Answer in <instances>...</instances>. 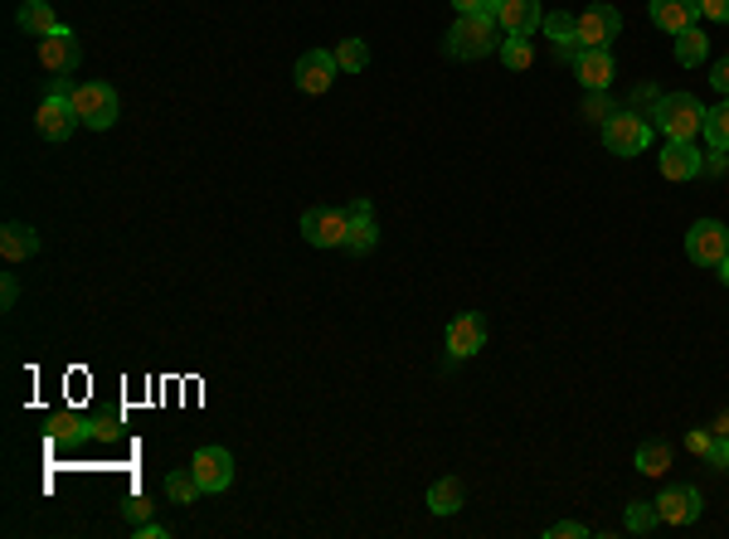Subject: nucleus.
Listing matches in <instances>:
<instances>
[{"mask_svg":"<svg viewBox=\"0 0 729 539\" xmlns=\"http://www.w3.org/2000/svg\"><path fill=\"white\" fill-rule=\"evenodd\" d=\"M583 535H589V525H579V520H560L545 530V539H583Z\"/></svg>","mask_w":729,"mask_h":539,"instance_id":"obj_33","label":"nucleus"},{"mask_svg":"<svg viewBox=\"0 0 729 539\" xmlns=\"http://www.w3.org/2000/svg\"><path fill=\"white\" fill-rule=\"evenodd\" d=\"M710 84H715V88H720L725 98H729V59H725V63H715V69H710Z\"/></svg>","mask_w":729,"mask_h":539,"instance_id":"obj_40","label":"nucleus"},{"mask_svg":"<svg viewBox=\"0 0 729 539\" xmlns=\"http://www.w3.org/2000/svg\"><path fill=\"white\" fill-rule=\"evenodd\" d=\"M545 39H554V59H579V35H574V16L569 10H554V16H545Z\"/></svg>","mask_w":729,"mask_h":539,"instance_id":"obj_20","label":"nucleus"},{"mask_svg":"<svg viewBox=\"0 0 729 539\" xmlns=\"http://www.w3.org/2000/svg\"><path fill=\"white\" fill-rule=\"evenodd\" d=\"M336 53L331 49H307L297 59V92H307V98H322V92L336 84Z\"/></svg>","mask_w":729,"mask_h":539,"instance_id":"obj_11","label":"nucleus"},{"mask_svg":"<svg viewBox=\"0 0 729 539\" xmlns=\"http://www.w3.org/2000/svg\"><path fill=\"white\" fill-rule=\"evenodd\" d=\"M476 350H486V321L476 312H462L447 321V355L453 360H472Z\"/></svg>","mask_w":729,"mask_h":539,"instance_id":"obj_13","label":"nucleus"},{"mask_svg":"<svg viewBox=\"0 0 729 539\" xmlns=\"http://www.w3.org/2000/svg\"><path fill=\"white\" fill-rule=\"evenodd\" d=\"M657 510H661V525H691V520H700L706 501H700L696 487H667L657 496Z\"/></svg>","mask_w":729,"mask_h":539,"instance_id":"obj_15","label":"nucleus"},{"mask_svg":"<svg viewBox=\"0 0 729 539\" xmlns=\"http://www.w3.org/2000/svg\"><path fill=\"white\" fill-rule=\"evenodd\" d=\"M603 146L613 156H642L647 146H652V122H647L642 112H632V107H618L603 122Z\"/></svg>","mask_w":729,"mask_h":539,"instance_id":"obj_3","label":"nucleus"},{"mask_svg":"<svg viewBox=\"0 0 729 539\" xmlns=\"http://www.w3.org/2000/svg\"><path fill=\"white\" fill-rule=\"evenodd\" d=\"M331 53H336V69H341V74H365V69H370L365 39H341V45L331 49Z\"/></svg>","mask_w":729,"mask_h":539,"instance_id":"obj_27","label":"nucleus"},{"mask_svg":"<svg viewBox=\"0 0 729 539\" xmlns=\"http://www.w3.org/2000/svg\"><path fill=\"white\" fill-rule=\"evenodd\" d=\"M725 471H729V462H725Z\"/></svg>","mask_w":729,"mask_h":539,"instance_id":"obj_44","label":"nucleus"},{"mask_svg":"<svg viewBox=\"0 0 729 539\" xmlns=\"http://www.w3.org/2000/svg\"><path fill=\"white\" fill-rule=\"evenodd\" d=\"M501 63H506V69L511 74H525L530 69V63H535V49H530V39H515V35H506V39H501Z\"/></svg>","mask_w":729,"mask_h":539,"instance_id":"obj_28","label":"nucleus"},{"mask_svg":"<svg viewBox=\"0 0 729 539\" xmlns=\"http://www.w3.org/2000/svg\"><path fill=\"white\" fill-rule=\"evenodd\" d=\"M35 53H39V69H45L49 78H73L78 63H83V49H78V35L69 30V24H59L55 35L39 39Z\"/></svg>","mask_w":729,"mask_h":539,"instance_id":"obj_5","label":"nucleus"},{"mask_svg":"<svg viewBox=\"0 0 729 539\" xmlns=\"http://www.w3.org/2000/svg\"><path fill=\"white\" fill-rule=\"evenodd\" d=\"M700 137L715 151H729V98L720 107H706V127H700Z\"/></svg>","mask_w":729,"mask_h":539,"instance_id":"obj_23","label":"nucleus"},{"mask_svg":"<svg viewBox=\"0 0 729 539\" xmlns=\"http://www.w3.org/2000/svg\"><path fill=\"white\" fill-rule=\"evenodd\" d=\"M351 234H346V253H370L380 244V224H375V205L370 199H351Z\"/></svg>","mask_w":729,"mask_h":539,"instance_id":"obj_18","label":"nucleus"},{"mask_svg":"<svg viewBox=\"0 0 729 539\" xmlns=\"http://www.w3.org/2000/svg\"><path fill=\"white\" fill-rule=\"evenodd\" d=\"M190 471H195V481L205 487V496H224L234 487V457L224 448H200L190 457Z\"/></svg>","mask_w":729,"mask_h":539,"instance_id":"obj_10","label":"nucleus"},{"mask_svg":"<svg viewBox=\"0 0 729 539\" xmlns=\"http://www.w3.org/2000/svg\"><path fill=\"white\" fill-rule=\"evenodd\" d=\"M496 16H486V10H476V16H457V24L447 30V53L453 59H486V53L501 49L496 39Z\"/></svg>","mask_w":729,"mask_h":539,"instance_id":"obj_2","label":"nucleus"},{"mask_svg":"<svg viewBox=\"0 0 729 539\" xmlns=\"http://www.w3.org/2000/svg\"><path fill=\"white\" fill-rule=\"evenodd\" d=\"M700 16L729 24V0H700Z\"/></svg>","mask_w":729,"mask_h":539,"instance_id":"obj_35","label":"nucleus"},{"mask_svg":"<svg viewBox=\"0 0 729 539\" xmlns=\"http://www.w3.org/2000/svg\"><path fill=\"white\" fill-rule=\"evenodd\" d=\"M346 234H351V214L336 209V205H312L302 209V238L312 248H346Z\"/></svg>","mask_w":729,"mask_h":539,"instance_id":"obj_4","label":"nucleus"},{"mask_svg":"<svg viewBox=\"0 0 729 539\" xmlns=\"http://www.w3.org/2000/svg\"><path fill=\"white\" fill-rule=\"evenodd\" d=\"M652 127L667 131L671 141H696V131L706 127V107L691 92H661V102L652 107Z\"/></svg>","mask_w":729,"mask_h":539,"instance_id":"obj_1","label":"nucleus"},{"mask_svg":"<svg viewBox=\"0 0 729 539\" xmlns=\"http://www.w3.org/2000/svg\"><path fill=\"white\" fill-rule=\"evenodd\" d=\"M166 496H170L176 506H190L195 496H205V487L195 481V471L185 467V471H170V477H166Z\"/></svg>","mask_w":729,"mask_h":539,"instance_id":"obj_29","label":"nucleus"},{"mask_svg":"<svg viewBox=\"0 0 729 539\" xmlns=\"http://www.w3.org/2000/svg\"><path fill=\"white\" fill-rule=\"evenodd\" d=\"M710 59V39L700 35V30H686V35H676V63L681 69H696V63H706Z\"/></svg>","mask_w":729,"mask_h":539,"instance_id":"obj_24","label":"nucleus"},{"mask_svg":"<svg viewBox=\"0 0 729 539\" xmlns=\"http://www.w3.org/2000/svg\"><path fill=\"white\" fill-rule=\"evenodd\" d=\"M55 438H59V442L102 438V423H88V418H78V413H59V418H55Z\"/></svg>","mask_w":729,"mask_h":539,"instance_id":"obj_26","label":"nucleus"},{"mask_svg":"<svg viewBox=\"0 0 729 539\" xmlns=\"http://www.w3.org/2000/svg\"><path fill=\"white\" fill-rule=\"evenodd\" d=\"M574 35H579V49H608L622 35V16L613 6H589L574 16Z\"/></svg>","mask_w":729,"mask_h":539,"instance_id":"obj_9","label":"nucleus"},{"mask_svg":"<svg viewBox=\"0 0 729 539\" xmlns=\"http://www.w3.org/2000/svg\"><path fill=\"white\" fill-rule=\"evenodd\" d=\"M710 428H715V433H720V438H729V413H720V418H715Z\"/></svg>","mask_w":729,"mask_h":539,"instance_id":"obj_42","label":"nucleus"},{"mask_svg":"<svg viewBox=\"0 0 729 539\" xmlns=\"http://www.w3.org/2000/svg\"><path fill=\"white\" fill-rule=\"evenodd\" d=\"M618 112V107L613 102H608V92L603 88H593V92H583V117H589V122H608V117H613Z\"/></svg>","mask_w":729,"mask_h":539,"instance_id":"obj_31","label":"nucleus"},{"mask_svg":"<svg viewBox=\"0 0 729 539\" xmlns=\"http://www.w3.org/2000/svg\"><path fill=\"white\" fill-rule=\"evenodd\" d=\"M661 525L657 501H628V535H652Z\"/></svg>","mask_w":729,"mask_h":539,"instance_id":"obj_30","label":"nucleus"},{"mask_svg":"<svg viewBox=\"0 0 729 539\" xmlns=\"http://www.w3.org/2000/svg\"><path fill=\"white\" fill-rule=\"evenodd\" d=\"M83 127V117H78L73 98H63V92H45V102L35 107V131L45 141H69L73 131Z\"/></svg>","mask_w":729,"mask_h":539,"instance_id":"obj_6","label":"nucleus"},{"mask_svg":"<svg viewBox=\"0 0 729 539\" xmlns=\"http://www.w3.org/2000/svg\"><path fill=\"white\" fill-rule=\"evenodd\" d=\"M686 448H691V457L706 462L710 448H715V428H691V433H686Z\"/></svg>","mask_w":729,"mask_h":539,"instance_id":"obj_32","label":"nucleus"},{"mask_svg":"<svg viewBox=\"0 0 729 539\" xmlns=\"http://www.w3.org/2000/svg\"><path fill=\"white\" fill-rule=\"evenodd\" d=\"M35 253H39V234L30 224H20V219L0 224V258L6 263H30Z\"/></svg>","mask_w":729,"mask_h":539,"instance_id":"obj_19","label":"nucleus"},{"mask_svg":"<svg viewBox=\"0 0 729 539\" xmlns=\"http://www.w3.org/2000/svg\"><path fill=\"white\" fill-rule=\"evenodd\" d=\"M574 78L583 84V92L608 88V84H613V78H618L613 53H608V49H579V59H574Z\"/></svg>","mask_w":729,"mask_h":539,"instance_id":"obj_17","label":"nucleus"},{"mask_svg":"<svg viewBox=\"0 0 729 539\" xmlns=\"http://www.w3.org/2000/svg\"><path fill=\"white\" fill-rule=\"evenodd\" d=\"M725 462H729V438H720V433H715V448H710V457H706V467L725 471Z\"/></svg>","mask_w":729,"mask_h":539,"instance_id":"obj_34","label":"nucleus"},{"mask_svg":"<svg viewBox=\"0 0 729 539\" xmlns=\"http://www.w3.org/2000/svg\"><path fill=\"white\" fill-rule=\"evenodd\" d=\"M457 16H476V10H486V0H453Z\"/></svg>","mask_w":729,"mask_h":539,"instance_id":"obj_41","label":"nucleus"},{"mask_svg":"<svg viewBox=\"0 0 729 539\" xmlns=\"http://www.w3.org/2000/svg\"><path fill=\"white\" fill-rule=\"evenodd\" d=\"M16 24L30 39H45V35L59 30V16H55V6H49V0H24V6L16 10Z\"/></svg>","mask_w":729,"mask_h":539,"instance_id":"obj_21","label":"nucleus"},{"mask_svg":"<svg viewBox=\"0 0 729 539\" xmlns=\"http://www.w3.org/2000/svg\"><path fill=\"white\" fill-rule=\"evenodd\" d=\"M170 530L166 525H156V520H137V539H166Z\"/></svg>","mask_w":729,"mask_h":539,"instance_id":"obj_39","label":"nucleus"},{"mask_svg":"<svg viewBox=\"0 0 729 539\" xmlns=\"http://www.w3.org/2000/svg\"><path fill=\"white\" fill-rule=\"evenodd\" d=\"M729 170V151H715V146H706V175H725Z\"/></svg>","mask_w":729,"mask_h":539,"instance_id":"obj_38","label":"nucleus"},{"mask_svg":"<svg viewBox=\"0 0 729 539\" xmlns=\"http://www.w3.org/2000/svg\"><path fill=\"white\" fill-rule=\"evenodd\" d=\"M73 107L92 131H108L117 122V92L108 84H73Z\"/></svg>","mask_w":729,"mask_h":539,"instance_id":"obj_8","label":"nucleus"},{"mask_svg":"<svg viewBox=\"0 0 729 539\" xmlns=\"http://www.w3.org/2000/svg\"><path fill=\"white\" fill-rule=\"evenodd\" d=\"M652 24L657 30H667V35H686V30H696V20H706L700 16V0H652Z\"/></svg>","mask_w":729,"mask_h":539,"instance_id":"obj_16","label":"nucleus"},{"mask_svg":"<svg viewBox=\"0 0 729 539\" xmlns=\"http://www.w3.org/2000/svg\"><path fill=\"white\" fill-rule=\"evenodd\" d=\"M720 282H725V287H729V253H725V263H720Z\"/></svg>","mask_w":729,"mask_h":539,"instance_id":"obj_43","label":"nucleus"},{"mask_svg":"<svg viewBox=\"0 0 729 539\" xmlns=\"http://www.w3.org/2000/svg\"><path fill=\"white\" fill-rule=\"evenodd\" d=\"M496 24L506 35H515V39H530L545 24V10H540V0H501L496 6Z\"/></svg>","mask_w":729,"mask_h":539,"instance_id":"obj_14","label":"nucleus"},{"mask_svg":"<svg viewBox=\"0 0 729 539\" xmlns=\"http://www.w3.org/2000/svg\"><path fill=\"white\" fill-rule=\"evenodd\" d=\"M462 501H467V491H462L457 477H443V481H433V487H428V510H433V516H457Z\"/></svg>","mask_w":729,"mask_h":539,"instance_id":"obj_22","label":"nucleus"},{"mask_svg":"<svg viewBox=\"0 0 729 539\" xmlns=\"http://www.w3.org/2000/svg\"><path fill=\"white\" fill-rule=\"evenodd\" d=\"M657 166L667 180H696V175H706V151H700L696 141H671L661 146V156H657Z\"/></svg>","mask_w":729,"mask_h":539,"instance_id":"obj_12","label":"nucleus"},{"mask_svg":"<svg viewBox=\"0 0 729 539\" xmlns=\"http://www.w3.org/2000/svg\"><path fill=\"white\" fill-rule=\"evenodd\" d=\"M16 296H20V282H16V273H6V277H0V306L10 312V306H16Z\"/></svg>","mask_w":729,"mask_h":539,"instance_id":"obj_37","label":"nucleus"},{"mask_svg":"<svg viewBox=\"0 0 729 539\" xmlns=\"http://www.w3.org/2000/svg\"><path fill=\"white\" fill-rule=\"evenodd\" d=\"M729 253V228L720 219H696L691 234H686V258L696 267H720Z\"/></svg>","mask_w":729,"mask_h":539,"instance_id":"obj_7","label":"nucleus"},{"mask_svg":"<svg viewBox=\"0 0 729 539\" xmlns=\"http://www.w3.org/2000/svg\"><path fill=\"white\" fill-rule=\"evenodd\" d=\"M127 516H131V525H137V520H151V501H146V496H127Z\"/></svg>","mask_w":729,"mask_h":539,"instance_id":"obj_36","label":"nucleus"},{"mask_svg":"<svg viewBox=\"0 0 729 539\" xmlns=\"http://www.w3.org/2000/svg\"><path fill=\"white\" fill-rule=\"evenodd\" d=\"M638 471H642V477H667V471H671V442H642V448H638Z\"/></svg>","mask_w":729,"mask_h":539,"instance_id":"obj_25","label":"nucleus"}]
</instances>
